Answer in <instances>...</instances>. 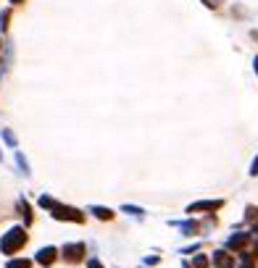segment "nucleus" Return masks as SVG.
<instances>
[{
	"instance_id": "1",
	"label": "nucleus",
	"mask_w": 258,
	"mask_h": 268,
	"mask_svg": "<svg viewBox=\"0 0 258 268\" xmlns=\"http://www.w3.org/2000/svg\"><path fill=\"white\" fill-rule=\"evenodd\" d=\"M26 229L24 226H13V229H8L6 234H3V240H0V252L3 255H16V252L26 245Z\"/></svg>"
},
{
	"instance_id": "2",
	"label": "nucleus",
	"mask_w": 258,
	"mask_h": 268,
	"mask_svg": "<svg viewBox=\"0 0 258 268\" xmlns=\"http://www.w3.org/2000/svg\"><path fill=\"white\" fill-rule=\"evenodd\" d=\"M50 216L55 221H71V224H84V213L79 208H74V205H64V202H58L50 208Z\"/></svg>"
},
{
	"instance_id": "3",
	"label": "nucleus",
	"mask_w": 258,
	"mask_h": 268,
	"mask_svg": "<svg viewBox=\"0 0 258 268\" xmlns=\"http://www.w3.org/2000/svg\"><path fill=\"white\" fill-rule=\"evenodd\" d=\"M84 255H87L84 242H69V245L61 247V258H64L66 263H82Z\"/></svg>"
},
{
	"instance_id": "4",
	"label": "nucleus",
	"mask_w": 258,
	"mask_h": 268,
	"mask_svg": "<svg viewBox=\"0 0 258 268\" xmlns=\"http://www.w3.org/2000/svg\"><path fill=\"white\" fill-rule=\"evenodd\" d=\"M224 208V200H200V202H192L187 205V213H216Z\"/></svg>"
},
{
	"instance_id": "5",
	"label": "nucleus",
	"mask_w": 258,
	"mask_h": 268,
	"mask_svg": "<svg viewBox=\"0 0 258 268\" xmlns=\"http://www.w3.org/2000/svg\"><path fill=\"white\" fill-rule=\"evenodd\" d=\"M250 240H253V234H250V231H237V234H232L230 240H226V250L245 252V247L250 245Z\"/></svg>"
},
{
	"instance_id": "6",
	"label": "nucleus",
	"mask_w": 258,
	"mask_h": 268,
	"mask_svg": "<svg viewBox=\"0 0 258 268\" xmlns=\"http://www.w3.org/2000/svg\"><path fill=\"white\" fill-rule=\"evenodd\" d=\"M35 260H37L40 265H45V268H50V265L58 260V250H55L53 245H48V247H40V250H37V255H35Z\"/></svg>"
},
{
	"instance_id": "7",
	"label": "nucleus",
	"mask_w": 258,
	"mask_h": 268,
	"mask_svg": "<svg viewBox=\"0 0 258 268\" xmlns=\"http://www.w3.org/2000/svg\"><path fill=\"white\" fill-rule=\"evenodd\" d=\"M211 260H214V265L216 268H235L237 263H235V255L230 250H216L214 255H211Z\"/></svg>"
},
{
	"instance_id": "8",
	"label": "nucleus",
	"mask_w": 258,
	"mask_h": 268,
	"mask_svg": "<svg viewBox=\"0 0 258 268\" xmlns=\"http://www.w3.org/2000/svg\"><path fill=\"white\" fill-rule=\"evenodd\" d=\"M16 211H19V216L24 218V226H29V224H32V221H35V216H32V205H29L24 197L16 202Z\"/></svg>"
},
{
	"instance_id": "9",
	"label": "nucleus",
	"mask_w": 258,
	"mask_h": 268,
	"mask_svg": "<svg viewBox=\"0 0 258 268\" xmlns=\"http://www.w3.org/2000/svg\"><path fill=\"white\" fill-rule=\"evenodd\" d=\"M90 213H93L95 218H100V221H113V211L111 208H103V205H90Z\"/></svg>"
},
{
	"instance_id": "10",
	"label": "nucleus",
	"mask_w": 258,
	"mask_h": 268,
	"mask_svg": "<svg viewBox=\"0 0 258 268\" xmlns=\"http://www.w3.org/2000/svg\"><path fill=\"white\" fill-rule=\"evenodd\" d=\"M171 226H179L182 231H185V236H192V234L200 231V226L195 224V221H182V224H179V221H171Z\"/></svg>"
},
{
	"instance_id": "11",
	"label": "nucleus",
	"mask_w": 258,
	"mask_h": 268,
	"mask_svg": "<svg viewBox=\"0 0 258 268\" xmlns=\"http://www.w3.org/2000/svg\"><path fill=\"white\" fill-rule=\"evenodd\" d=\"M6 268H32V260H26V258H13V260H8Z\"/></svg>"
},
{
	"instance_id": "12",
	"label": "nucleus",
	"mask_w": 258,
	"mask_h": 268,
	"mask_svg": "<svg viewBox=\"0 0 258 268\" xmlns=\"http://www.w3.org/2000/svg\"><path fill=\"white\" fill-rule=\"evenodd\" d=\"M245 221H248V224H258V208H255V205H248V208H245Z\"/></svg>"
},
{
	"instance_id": "13",
	"label": "nucleus",
	"mask_w": 258,
	"mask_h": 268,
	"mask_svg": "<svg viewBox=\"0 0 258 268\" xmlns=\"http://www.w3.org/2000/svg\"><path fill=\"white\" fill-rule=\"evenodd\" d=\"M208 263H211L208 255H195L192 258V268H208Z\"/></svg>"
},
{
	"instance_id": "14",
	"label": "nucleus",
	"mask_w": 258,
	"mask_h": 268,
	"mask_svg": "<svg viewBox=\"0 0 258 268\" xmlns=\"http://www.w3.org/2000/svg\"><path fill=\"white\" fill-rule=\"evenodd\" d=\"M16 163H19V168H21V173H24V176H29V173H32V171H29V163H26V158H24L21 153H16Z\"/></svg>"
},
{
	"instance_id": "15",
	"label": "nucleus",
	"mask_w": 258,
	"mask_h": 268,
	"mask_svg": "<svg viewBox=\"0 0 258 268\" xmlns=\"http://www.w3.org/2000/svg\"><path fill=\"white\" fill-rule=\"evenodd\" d=\"M121 211H124V213H132L134 218H142V216H145V211H142V208H137V205H124Z\"/></svg>"
},
{
	"instance_id": "16",
	"label": "nucleus",
	"mask_w": 258,
	"mask_h": 268,
	"mask_svg": "<svg viewBox=\"0 0 258 268\" xmlns=\"http://www.w3.org/2000/svg\"><path fill=\"white\" fill-rule=\"evenodd\" d=\"M3 139H6L8 147H16V134H13L11 129H3Z\"/></svg>"
},
{
	"instance_id": "17",
	"label": "nucleus",
	"mask_w": 258,
	"mask_h": 268,
	"mask_svg": "<svg viewBox=\"0 0 258 268\" xmlns=\"http://www.w3.org/2000/svg\"><path fill=\"white\" fill-rule=\"evenodd\" d=\"M53 205H55V200H53L50 195H42V197H40V208H45V211H50V208H53Z\"/></svg>"
},
{
	"instance_id": "18",
	"label": "nucleus",
	"mask_w": 258,
	"mask_h": 268,
	"mask_svg": "<svg viewBox=\"0 0 258 268\" xmlns=\"http://www.w3.org/2000/svg\"><path fill=\"white\" fill-rule=\"evenodd\" d=\"M8 21H11V11H3V16H0V26H3V32L8 29Z\"/></svg>"
},
{
	"instance_id": "19",
	"label": "nucleus",
	"mask_w": 258,
	"mask_h": 268,
	"mask_svg": "<svg viewBox=\"0 0 258 268\" xmlns=\"http://www.w3.org/2000/svg\"><path fill=\"white\" fill-rule=\"evenodd\" d=\"M87 268H105V265H103L98 258H90V260H87Z\"/></svg>"
},
{
	"instance_id": "20",
	"label": "nucleus",
	"mask_w": 258,
	"mask_h": 268,
	"mask_svg": "<svg viewBox=\"0 0 258 268\" xmlns=\"http://www.w3.org/2000/svg\"><path fill=\"white\" fill-rule=\"evenodd\" d=\"M250 176H258V155L253 158V163H250Z\"/></svg>"
},
{
	"instance_id": "21",
	"label": "nucleus",
	"mask_w": 258,
	"mask_h": 268,
	"mask_svg": "<svg viewBox=\"0 0 258 268\" xmlns=\"http://www.w3.org/2000/svg\"><path fill=\"white\" fill-rule=\"evenodd\" d=\"M203 6H208V8H219V6H221V0H203Z\"/></svg>"
},
{
	"instance_id": "22",
	"label": "nucleus",
	"mask_w": 258,
	"mask_h": 268,
	"mask_svg": "<svg viewBox=\"0 0 258 268\" xmlns=\"http://www.w3.org/2000/svg\"><path fill=\"white\" fill-rule=\"evenodd\" d=\"M253 258L258 260V240H255V245H253Z\"/></svg>"
},
{
	"instance_id": "23",
	"label": "nucleus",
	"mask_w": 258,
	"mask_h": 268,
	"mask_svg": "<svg viewBox=\"0 0 258 268\" xmlns=\"http://www.w3.org/2000/svg\"><path fill=\"white\" fill-rule=\"evenodd\" d=\"M250 37H253V40L258 42V29H253V32H250Z\"/></svg>"
},
{
	"instance_id": "24",
	"label": "nucleus",
	"mask_w": 258,
	"mask_h": 268,
	"mask_svg": "<svg viewBox=\"0 0 258 268\" xmlns=\"http://www.w3.org/2000/svg\"><path fill=\"white\" fill-rule=\"evenodd\" d=\"M253 69H255V74H258V55L253 58Z\"/></svg>"
},
{
	"instance_id": "25",
	"label": "nucleus",
	"mask_w": 258,
	"mask_h": 268,
	"mask_svg": "<svg viewBox=\"0 0 258 268\" xmlns=\"http://www.w3.org/2000/svg\"><path fill=\"white\" fill-rule=\"evenodd\" d=\"M11 3H13V6H21V3H24V0H11Z\"/></svg>"
},
{
	"instance_id": "26",
	"label": "nucleus",
	"mask_w": 258,
	"mask_h": 268,
	"mask_svg": "<svg viewBox=\"0 0 258 268\" xmlns=\"http://www.w3.org/2000/svg\"><path fill=\"white\" fill-rule=\"evenodd\" d=\"M0 50H3V40H0Z\"/></svg>"
},
{
	"instance_id": "27",
	"label": "nucleus",
	"mask_w": 258,
	"mask_h": 268,
	"mask_svg": "<svg viewBox=\"0 0 258 268\" xmlns=\"http://www.w3.org/2000/svg\"><path fill=\"white\" fill-rule=\"evenodd\" d=\"M0 161H3V153H0Z\"/></svg>"
}]
</instances>
